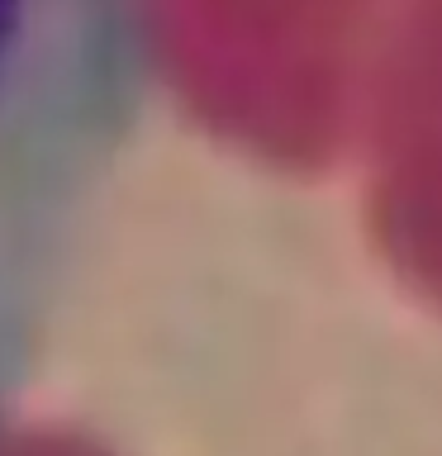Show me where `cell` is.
I'll use <instances>...</instances> for the list:
<instances>
[{"instance_id": "6da1fadb", "label": "cell", "mask_w": 442, "mask_h": 456, "mask_svg": "<svg viewBox=\"0 0 442 456\" xmlns=\"http://www.w3.org/2000/svg\"><path fill=\"white\" fill-rule=\"evenodd\" d=\"M143 110L128 0H0V419L34 380Z\"/></svg>"}]
</instances>
